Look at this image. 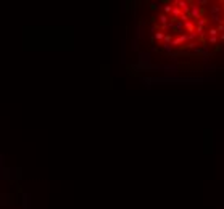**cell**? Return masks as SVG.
I'll use <instances>...</instances> for the list:
<instances>
[{
  "mask_svg": "<svg viewBox=\"0 0 224 209\" xmlns=\"http://www.w3.org/2000/svg\"><path fill=\"white\" fill-rule=\"evenodd\" d=\"M219 39H221V40H222V42H224V32H222V34H221V35H219Z\"/></svg>",
  "mask_w": 224,
  "mask_h": 209,
  "instance_id": "cell-5",
  "label": "cell"
},
{
  "mask_svg": "<svg viewBox=\"0 0 224 209\" xmlns=\"http://www.w3.org/2000/svg\"><path fill=\"white\" fill-rule=\"evenodd\" d=\"M221 12H222V13H224V2H222V3H221Z\"/></svg>",
  "mask_w": 224,
  "mask_h": 209,
  "instance_id": "cell-6",
  "label": "cell"
},
{
  "mask_svg": "<svg viewBox=\"0 0 224 209\" xmlns=\"http://www.w3.org/2000/svg\"><path fill=\"white\" fill-rule=\"evenodd\" d=\"M163 37H164V32H163V31H158V32H155V39H158V40H163Z\"/></svg>",
  "mask_w": 224,
  "mask_h": 209,
  "instance_id": "cell-2",
  "label": "cell"
},
{
  "mask_svg": "<svg viewBox=\"0 0 224 209\" xmlns=\"http://www.w3.org/2000/svg\"><path fill=\"white\" fill-rule=\"evenodd\" d=\"M207 35H208V37H218V31H216V27H210V26H208Z\"/></svg>",
  "mask_w": 224,
  "mask_h": 209,
  "instance_id": "cell-1",
  "label": "cell"
},
{
  "mask_svg": "<svg viewBox=\"0 0 224 209\" xmlns=\"http://www.w3.org/2000/svg\"><path fill=\"white\" fill-rule=\"evenodd\" d=\"M216 31H218V34H219V32H221V34L224 32V23H219V24L216 26Z\"/></svg>",
  "mask_w": 224,
  "mask_h": 209,
  "instance_id": "cell-3",
  "label": "cell"
},
{
  "mask_svg": "<svg viewBox=\"0 0 224 209\" xmlns=\"http://www.w3.org/2000/svg\"><path fill=\"white\" fill-rule=\"evenodd\" d=\"M218 42V37H208V44H211V45H214Z\"/></svg>",
  "mask_w": 224,
  "mask_h": 209,
  "instance_id": "cell-4",
  "label": "cell"
}]
</instances>
